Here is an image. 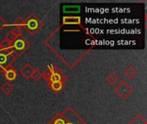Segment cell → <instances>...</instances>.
Instances as JSON below:
<instances>
[{
    "mask_svg": "<svg viewBox=\"0 0 147 124\" xmlns=\"http://www.w3.org/2000/svg\"><path fill=\"white\" fill-rule=\"evenodd\" d=\"M6 26H7V22H6V20H5L3 16H0V30L4 29Z\"/></svg>",
    "mask_w": 147,
    "mask_h": 124,
    "instance_id": "cell-19",
    "label": "cell"
},
{
    "mask_svg": "<svg viewBox=\"0 0 147 124\" xmlns=\"http://www.w3.org/2000/svg\"><path fill=\"white\" fill-rule=\"evenodd\" d=\"M12 31H13V33L16 35V37H19V36H21V35H22V29H21V28H13L12 29Z\"/></svg>",
    "mask_w": 147,
    "mask_h": 124,
    "instance_id": "cell-20",
    "label": "cell"
},
{
    "mask_svg": "<svg viewBox=\"0 0 147 124\" xmlns=\"http://www.w3.org/2000/svg\"><path fill=\"white\" fill-rule=\"evenodd\" d=\"M40 78H41V73L39 70L35 69L34 73H33V75L31 77V79H33L34 81H38V80H40Z\"/></svg>",
    "mask_w": 147,
    "mask_h": 124,
    "instance_id": "cell-18",
    "label": "cell"
},
{
    "mask_svg": "<svg viewBox=\"0 0 147 124\" xmlns=\"http://www.w3.org/2000/svg\"><path fill=\"white\" fill-rule=\"evenodd\" d=\"M119 80V77L115 73H110L107 77H106V81L110 85H113L115 84H116Z\"/></svg>",
    "mask_w": 147,
    "mask_h": 124,
    "instance_id": "cell-14",
    "label": "cell"
},
{
    "mask_svg": "<svg viewBox=\"0 0 147 124\" xmlns=\"http://www.w3.org/2000/svg\"><path fill=\"white\" fill-rule=\"evenodd\" d=\"M11 47V42L7 41L6 39H3L0 41V49H9Z\"/></svg>",
    "mask_w": 147,
    "mask_h": 124,
    "instance_id": "cell-16",
    "label": "cell"
},
{
    "mask_svg": "<svg viewBox=\"0 0 147 124\" xmlns=\"http://www.w3.org/2000/svg\"><path fill=\"white\" fill-rule=\"evenodd\" d=\"M2 74L4 75V78L9 82H12V81H14L17 78V72H16V70L13 66L9 67L7 70H5Z\"/></svg>",
    "mask_w": 147,
    "mask_h": 124,
    "instance_id": "cell-8",
    "label": "cell"
},
{
    "mask_svg": "<svg viewBox=\"0 0 147 124\" xmlns=\"http://www.w3.org/2000/svg\"><path fill=\"white\" fill-rule=\"evenodd\" d=\"M41 78L47 82V84H50L55 81H60L63 83H66L67 76L65 73H63L59 67L54 65H49L46 67L43 73H41Z\"/></svg>",
    "mask_w": 147,
    "mask_h": 124,
    "instance_id": "cell-2",
    "label": "cell"
},
{
    "mask_svg": "<svg viewBox=\"0 0 147 124\" xmlns=\"http://www.w3.org/2000/svg\"><path fill=\"white\" fill-rule=\"evenodd\" d=\"M48 124H89L72 107L59 112Z\"/></svg>",
    "mask_w": 147,
    "mask_h": 124,
    "instance_id": "cell-1",
    "label": "cell"
},
{
    "mask_svg": "<svg viewBox=\"0 0 147 124\" xmlns=\"http://www.w3.org/2000/svg\"><path fill=\"white\" fill-rule=\"evenodd\" d=\"M23 25H24V19L22 17H21V16H17L16 19L14 22L13 27L15 28H21V29H22Z\"/></svg>",
    "mask_w": 147,
    "mask_h": 124,
    "instance_id": "cell-15",
    "label": "cell"
},
{
    "mask_svg": "<svg viewBox=\"0 0 147 124\" xmlns=\"http://www.w3.org/2000/svg\"><path fill=\"white\" fill-rule=\"evenodd\" d=\"M34 70L35 69L30 64L27 63L22 67V69L20 70V73L25 79H30L33 73H34Z\"/></svg>",
    "mask_w": 147,
    "mask_h": 124,
    "instance_id": "cell-7",
    "label": "cell"
},
{
    "mask_svg": "<svg viewBox=\"0 0 147 124\" xmlns=\"http://www.w3.org/2000/svg\"><path fill=\"white\" fill-rule=\"evenodd\" d=\"M16 57L13 54L11 48L0 49V73H3L5 70L12 66Z\"/></svg>",
    "mask_w": 147,
    "mask_h": 124,
    "instance_id": "cell-5",
    "label": "cell"
},
{
    "mask_svg": "<svg viewBox=\"0 0 147 124\" xmlns=\"http://www.w3.org/2000/svg\"><path fill=\"white\" fill-rule=\"evenodd\" d=\"M31 47L30 41L23 35L17 37L12 43H11V50L15 56L20 57L24 53H26Z\"/></svg>",
    "mask_w": 147,
    "mask_h": 124,
    "instance_id": "cell-4",
    "label": "cell"
},
{
    "mask_svg": "<svg viewBox=\"0 0 147 124\" xmlns=\"http://www.w3.org/2000/svg\"><path fill=\"white\" fill-rule=\"evenodd\" d=\"M0 89H1V91L5 94V95H9L13 90H14V87L12 86V85L9 82H6V83H3L1 86H0Z\"/></svg>",
    "mask_w": 147,
    "mask_h": 124,
    "instance_id": "cell-12",
    "label": "cell"
},
{
    "mask_svg": "<svg viewBox=\"0 0 147 124\" xmlns=\"http://www.w3.org/2000/svg\"><path fill=\"white\" fill-rule=\"evenodd\" d=\"M47 85L52 91L56 92V93H59L64 90L65 84L63 82H60V81H55V82H52V83L48 84Z\"/></svg>",
    "mask_w": 147,
    "mask_h": 124,
    "instance_id": "cell-9",
    "label": "cell"
},
{
    "mask_svg": "<svg viewBox=\"0 0 147 124\" xmlns=\"http://www.w3.org/2000/svg\"><path fill=\"white\" fill-rule=\"evenodd\" d=\"M44 24L42 21L36 16L34 13H30L25 19H24V29L30 34L31 35H34L36 33H38L42 28Z\"/></svg>",
    "mask_w": 147,
    "mask_h": 124,
    "instance_id": "cell-3",
    "label": "cell"
},
{
    "mask_svg": "<svg viewBox=\"0 0 147 124\" xmlns=\"http://www.w3.org/2000/svg\"><path fill=\"white\" fill-rule=\"evenodd\" d=\"M63 24H81V18L79 16H69L63 18Z\"/></svg>",
    "mask_w": 147,
    "mask_h": 124,
    "instance_id": "cell-10",
    "label": "cell"
},
{
    "mask_svg": "<svg viewBox=\"0 0 147 124\" xmlns=\"http://www.w3.org/2000/svg\"><path fill=\"white\" fill-rule=\"evenodd\" d=\"M17 37H16V35L13 33V31L12 30H10L9 32H8L6 35H5V37H4V39H6L7 41H9V42H13L16 39Z\"/></svg>",
    "mask_w": 147,
    "mask_h": 124,
    "instance_id": "cell-17",
    "label": "cell"
},
{
    "mask_svg": "<svg viewBox=\"0 0 147 124\" xmlns=\"http://www.w3.org/2000/svg\"><path fill=\"white\" fill-rule=\"evenodd\" d=\"M129 124H147V121L141 114H138L129 122Z\"/></svg>",
    "mask_w": 147,
    "mask_h": 124,
    "instance_id": "cell-13",
    "label": "cell"
},
{
    "mask_svg": "<svg viewBox=\"0 0 147 124\" xmlns=\"http://www.w3.org/2000/svg\"><path fill=\"white\" fill-rule=\"evenodd\" d=\"M115 92L121 98V99H127L131 94L134 92V87L129 85L127 81L123 80L121 83H119L115 88Z\"/></svg>",
    "mask_w": 147,
    "mask_h": 124,
    "instance_id": "cell-6",
    "label": "cell"
},
{
    "mask_svg": "<svg viewBox=\"0 0 147 124\" xmlns=\"http://www.w3.org/2000/svg\"><path fill=\"white\" fill-rule=\"evenodd\" d=\"M137 73H138V72H137L136 68H135L134 66H127V69L123 72L124 76L127 77L128 79H134V78L137 76Z\"/></svg>",
    "mask_w": 147,
    "mask_h": 124,
    "instance_id": "cell-11",
    "label": "cell"
}]
</instances>
